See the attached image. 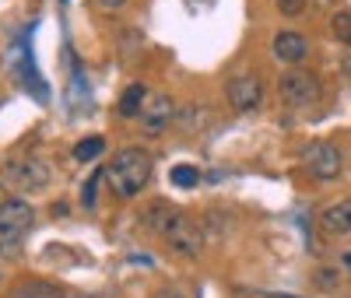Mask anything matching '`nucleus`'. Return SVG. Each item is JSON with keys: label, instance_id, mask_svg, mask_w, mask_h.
Instances as JSON below:
<instances>
[{"label": "nucleus", "instance_id": "nucleus-14", "mask_svg": "<svg viewBox=\"0 0 351 298\" xmlns=\"http://www.w3.org/2000/svg\"><path fill=\"white\" fill-rule=\"evenodd\" d=\"M330 32H334L337 42H344V46L351 49V11H337V14L330 18Z\"/></svg>", "mask_w": 351, "mask_h": 298}, {"label": "nucleus", "instance_id": "nucleus-21", "mask_svg": "<svg viewBox=\"0 0 351 298\" xmlns=\"http://www.w3.org/2000/svg\"><path fill=\"white\" fill-rule=\"evenodd\" d=\"M341 67H344V74L351 77V56H344V64H341Z\"/></svg>", "mask_w": 351, "mask_h": 298}, {"label": "nucleus", "instance_id": "nucleus-18", "mask_svg": "<svg viewBox=\"0 0 351 298\" xmlns=\"http://www.w3.org/2000/svg\"><path fill=\"white\" fill-rule=\"evenodd\" d=\"M316 284H319V288H327V291L337 288V271H319V274H316Z\"/></svg>", "mask_w": 351, "mask_h": 298}, {"label": "nucleus", "instance_id": "nucleus-17", "mask_svg": "<svg viewBox=\"0 0 351 298\" xmlns=\"http://www.w3.org/2000/svg\"><path fill=\"white\" fill-rule=\"evenodd\" d=\"M21 253V238H4L0 235V256H18Z\"/></svg>", "mask_w": 351, "mask_h": 298}, {"label": "nucleus", "instance_id": "nucleus-2", "mask_svg": "<svg viewBox=\"0 0 351 298\" xmlns=\"http://www.w3.org/2000/svg\"><path fill=\"white\" fill-rule=\"evenodd\" d=\"M278 95L285 105L291 109H306V105H316L319 95H324V88H319V77L309 74V71H288L281 74L278 81Z\"/></svg>", "mask_w": 351, "mask_h": 298}, {"label": "nucleus", "instance_id": "nucleus-16", "mask_svg": "<svg viewBox=\"0 0 351 298\" xmlns=\"http://www.w3.org/2000/svg\"><path fill=\"white\" fill-rule=\"evenodd\" d=\"M278 4V11L285 14V18H299L302 11H306V0H274Z\"/></svg>", "mask_w": 351, "mask_h": 298}, {"label": "nucleus", "instance_id": "nucleus-23", "mask_svg": "<svg viewBox=\"0 0 351 298\" xmlns=\"http://www.w3.org/2000/svg\"><path fill=\"white\" fill-rule=\"evenodd\" d=\"M0 284H4V271H0Z\"/></svg>", "mask_w": 351, "mask_h": 298}, {"label": "nucleus", "instance_id": "nucleus-10", "mask_svg": "<svg viewBox=\"0 0 351 298\" xmlns=\"http://www.w3.org/2000/svg\"><path fill=\"white\" fill-rule=\"evenodd\" d=\"M319 228H324L327 235H351V200H341L334 207H327L324 218H319Z\"/></svg>", "mask_w": 351, "mask_h": 298}, {"label": "nucleus", "instance_id": "nucleus-19", "mask_svg": "<svg viewBox=\"0 0 351 298\" xmlns=\"http://www.w3.org/2000/svg\"><path fill=\"white\" fill-rule=\"evenodd\" d=\"M99 8H102V11H123L127 0H99Z\"/></svg>", "mask_w": 351, "mask_h": 298}, {"label": "nucleus", "instance_id": "nucleus-12", "mask_svg": "<svg viewBox=\"0 0 351 298\" xmlns=\"http://www.w3.org/2000/svg\"><path fill=\"white\" fill-rule=\"evenodd\" d=\"M172 214H176V211H172V207H169L165 200H158V203H152V207H148V211H144V214H141V225H144V228H148V232H165V225L172 221Z\"/></svg>", "mask_w": 351, "mask_h": 298}, {"label": "nucleus", "instance_id": "nucleus-7", "mask_svg": "<svg viewBox=\"0 0 351 298\" xmlns=\"http://www.w3.org/2000/svg\"><path fill=\"white\" fill-rule=\"evenodd\" d=\"M176 116H180V112H176V102L169 95H152L148 105H144V112H141V130L148 137H158V134L169 130V123Z\"/></svg>", "mask_w": 351, "mask_h": 298}, {"label": "nucleus", "instance_id": "nucleus-24", "mask_svg": "<svg viewBox=\"0 0 351 298\" xmlns=\"http://www.w3.org/2000/svg\"><path fill=\"white\" fill-rule=\"evenodd\" d=\"M0 197H4V190H0ZM0 203H4V200H0Z\"/></svg>", "mask_w": 351, "mask_h": 298}, {"label": "nucleus", "instance_id": "nucleus-9", "mask_svg": "<svg viewBox=\"0 0 351 298\" xmlns=\"http://www.w3.org/2000/svg\"><path fill=\"white\" fill-rule=\"evenodd\" d=\"M271 53L281 60V64H302V60L309 56V42L299 36V32H278L274 42H271Z\"/></svg>", "mask_w": 351, "mask_h": 298}, {"label": "nucleus", "instance_id": "nucleus-13", "mask_svg": "<svg viewBox=\"0 0 351 298\" xmlns=\"http://www.w3.org/2000/svg\"><path fill=\"white\" fill-rule=\"evenodd\" d=\"M102 147H106L102 137H84V140L74 144V158H77V162H92V158L102 155Z\"/></svg>", "mask_w": 351, "mask_h": 298}, {"label": "nucleus", "instance_id": "nucleus-4", "mask_svg": "<svg viewBox=\"0 0 351 298\" xmlns=\"http://www.w3.org/2000/svg\"><path fill=\"white\" fill-rule=\"evenodd\" d=\"M4 175L11 179L18 190L32 193V190H43V186L49 183V165H46L43 158H36V155H25V158L8 162V165H4Z\"/></svg>", "mask_w": 351, "mask_h": 298}, {"label": "nucleus", "instance_id": "nucleus-5", "mask_svg": "<svg viewBox=\"0 0 351 298\" xmlns=\"http://www.w3.org/2000/svg\"><path fill=\"white\" fill-rule=\"evenodd\" d=\"M306 169H309V175L313 179H319V183H330V179H337L341 175V151L330 144V140H316V144H309L306 147Z\"/></svg>", "mask_w": 351, "mask_h": 298}, {"label": "nucleus", "instance_id": "nucleus-1", "mask_svg": "<svg viewBox=\"0 0 351 298\" xmlns=\"http://www.w3.org/2000/svg\"><path fill=\"white\" fill-rule=\"evenodd\" d=\"M152 169H155V158L144 151V147H123V151H116L112 162L106 165V183L116 197L130 200L152 183Z\"/></svg>", "mask_w": 351, "mask_h": 298}, {"label": "nucleus", "instance_id": "nucleus-3", "mask_svg": "<svg viewBox=\"0 0 351 298\" xmlns=\"http://www.w3.org/2000/svg\"><path fill=\"white\" fill-rule=\"evenodd\" d=\"M162 235H165L169 249L180 253V256H197V253L204 249V232H200V225H197L190 214H183V211L172 214V221L165 225Z\"/></svg>", "mask_w": 351, "mask_h": 298}, {"label": "nucleus", "instance_id": "nucleus-11", "mask_svg": "<svg viewBox=\"0 0 351 298\" xmlns=\"http://www.w3.org/2000/svg\"><path fill=\"white\" fill-rule=\"evenodd\" d=\"M148 88H144L141 81H134L130 88H127V92L120 95V116L123 119H137L141 112H144V105H148Z\"/></svg>", "mask_w": 351, "mask_h": 298}, {"label": "nucleus", "instance_id": "nucleus-20", "mask_svg": "<svg viewBox=\"0 0 351 298\" xmlns=\"http://www.w3.org/2000/svg\"><path fill=\"white\" fill-rule=\"evenodd\" d=\"M155 298H186L183 291H176V288H165V291H158Z\"/></svg>", "mask_w": 351, "mask_h": 298}, {"label": "nucleus", "instance_id": "nucleus-22", "mask_svg": "<svg viewBox=\"0 0 351 298\" xmlns=\"http://www.w3.org/2000/svg\"><path fill=\"white\" fill-rule=\"evenodd\" d=\"M344 263H348V266H351V253H344Z\"/></svg>", "mask_w": 351, "mask_h": 298}, {"label": "nucleus", "instance_id": "nucleus-6", "mask_svg": "<svg viewBox=\"0 0 351 298\" xmlns=\"http://www.w3.org/2000/svg\"><path fill=\"white\" fill-rule=\"evenodd\" d=\"M32 225H36V207L28 200L14 197L0 203V235L4 238H25Z\"/></svg>", "mask_w": 351, "mask_h": 298}, {"label": "nucleus", "instance_id": "nucleus-15", "mask_svg": "<svg viewBox=\"0 0 351 298\" xmlns=\"http://www.w3.org/2000/svg\"><path fill=\"white\" fill-rule=\"evenodd\" d=\"M197 183H200V169H193V165H176V169H172V186L193 190Z\"/></svg>", "mask_w": 351, "mask_h": 298}, {"label": "nucleus", "instance_id": "nucleus-8", "mask_svg": "<svg viewBox=\"0 0 351 298\" xmlns=\"http://www.w3.org/2000/svg\"><path fill=\"white\" fill-rule=\"evenodd\" d=\"M225 95H228V105L236 109V112H253L263 99V84L256 77H232L228 88H225Z\"/></svg>", "mask_w": 351, "mask_h": 298}]
</instances>
